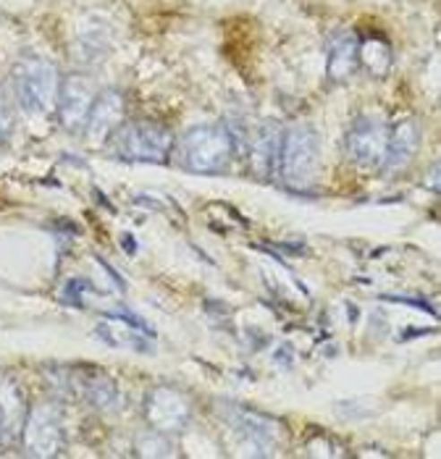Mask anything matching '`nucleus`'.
<instances>
[{"label":"nucleus","instance_id":"obj_1","mask_svg":"<svg viewBox=\"0 0 441 459\" xmlns=\"http://www.w3.org/2000/svg\"><path fill=\"white\" fill-rule=\"evenodd\" d=\"M237 152L234 129L226 124H200L174 142V163L192 174H223Z\"/></svg>","mask_w":441,"mask_h":459},{"label":"nucleus","instance_id":"obj_2","mask_svg":"<svg viewBox=\"0 0 441 459\" xmlns=\"http://www.w3.org/2000/svg\"><path fill=\"white\" fill-rule=\"evenodd\" d=\"M106 150L110 158L124 163H169L174 152V134L166 124L152 118L124 121L108 140Z\"/></svg>","mask_w":441,"mask_h":459},{"label":"nucleus","instance_id":"obj_3","mask_svg":"<svg viewBox=\"0 0 441 459\" xmlns=\"http://www.w3.org/2000/svg\"><path fill=\"white\" fill-rule=\"evenodd\" d=\"M11 84H13L16 100L22 103V108L35 116L50 113L58 103V87H61L58 69H56V64H50L48 58H42L37 53H24L13 64Z\"/></svg>","mask_w":441,"mask_h":459},{"label":"nucleus","instance_id":"obj_4","mask_svg":"<svg viewBox=\"0 0 441 459\" xmlns=\"http://www.w3.org/2000/svg\"><path fill=\"white\" fill-rule=\"evenodd\" d=\"M318 155H321V140L318 132L310 124L290 126L281 132V147H279V177L292 189H305L316 181L318 174Z\"/></svg>","mask_w":441,"mask_h":459},{"label":"nucleus","instance_id":"obj_5","mask_svg":"<svg viewBox=\"0 0 441 459\" xmlns=\"http://www.w3.org/2000/svg\"><path fill=\"white\" fill-rule=\"evenodd\" d=\"M22 449L30 457H56L64 446V415L56 402H35L22 425Z\"/></svg>","mask_w":441,"mask_h":459},{"label":"nucleus","instance_id":"obj_6","mask_svg":"<svg viewBox=\"0 0 441 459\" xmlns=\"http://www.w3.org/2000/svg\"><path fill=\"white\" fill-rule=\"evenodd\" d=\"M95 82L90 74H82V71H74L66 74L61 79V87H58V124L64 132L69 134H82L84 132V124L90 118V110L95 106Z\"/></svg>","mask_w":441,"mask_h":459},{"label":"nucleus","instance_id":"obj_7","mask_svg":"<svg viewBox=\"0 0 441 459\" xmlns=\"http://www.w3.org/2000/svg\"><path fill=\"white\" fill-rule=\"evenodd\" d=\"M389 144V126L381 116H358L344 134V152L355 166L378 169Z\"/></svg>","mask_w":441,"mask_h":459},{"label":"nucleus","instance_id":"obj_8","mask_svg":"<svg viewBox=\"0 0 441 459\" xmlns=\"http://www.w3.org/2000/svg\"><path fill=\"white\" fill-rule=\"evenodd\" d=\"M145 420L160 436H177L186 430L192 420V407L186 394L166 384L155 386L145 399Z\"/></svg>","mask_w":441,"mask_h":459},{"label":"nucleus","instance_id":"obj_9","mask_svg":"<svg viewBox=\"0 0 441 459\" xmlns=\"http://www.w3.org/2000/svg\"><path fill=\"white\" fill-rule=\"evenodd\" d=\"M106 323L98 325V336L121 350H134V352H152V331L145 320H140L129 310H108L103 313Z\"/></svg>","mask_w":441,"mask_h":459},{"label":"nucleus","instance_id":"obj_10","mask_svg":"<svg viewBox=\"0 0 441 459\" xmlns=\"http://www.w3.org/2000/svg\"><path fill=\"white\" fill-rule=\"evenodd\" d=\"M124 106H126V98L121 90L110 87L106 92H100L95 98V106L90 110V118L84 124V132L87 140L92 142H106L124 124Z\"/></svg>","mask_w":441,"mask_h":459},{"label":"nucleus","instance_id":"obj_11","mask_svg":"<svg viewBox=\"0 0 441 459\" xmlns=\"http://www.w3.org/2000/svg\"><path fill=\"white\" fill-rule=\"evenodd\" d=\"M420 147V129L415 118H404L400 124H394L389 129V144H386V155L381 169H386L389 174H400L410 166V160L415 158Z\"/></svg>","mask_w":441,"mask_h":459},{"label":"nucleus","instance_id":"obj_12","mask_svg":"<svg viewBox=\"0 0 441 459\" xmlns=\"http://www.w3.org/2000/svg\"><path fill=\"white\" fill-rule=\"evenodd\" d=\"M279 147H281V126L276 121H265L257 126L250 144V171L257 178H268L279 166Z\"/></svg>","mask_w":441,"mask_h":459},{"label":"nucleus","instance_id":"obj_13","mask_svg":"<svg viewBox=\"0 0 441 459\" xmlns=\"http://www.w3.org/2000/svg\"><path fill=\"white\" fill-rule=\"evenodd\" d=\"M229 423L234 425L250 444H276L279 423L263 412L247 407H229Z\"/></svg>","mask_w":441,"mask_h":459},{"label":"nucleus","instance_id":"obj_14","mask_svg":"<svg viewBox=\"0 0 441 459\" xmlns=\"http://www.w3.org/2000/svg\"><path fill=\"white\" fill-rule=\"evenodd\" d=\"M22 391L13 381L0 378V441H11L13 436L22 433L24 425V402Z\"/></svg>","mask_w":441,"mask_h":459},{"label":"nucleus","instance_id":"obj_15","mask_svg":"<svg viewBox=\"0 0 441 459\" xmlns=\"http://www.w3.org/2000/svg\"><path fill=\"white\" fill-rule=\"evenodd\" d=\"M392 61H394V53L384 37H358V69H366L370 76H386L392 69Z\"/></svg>","mask_w":441,"mask_h":459},{"label":"nucleus","instance_id":"obj_16","mask_svg":"<svg viewBox=\"0 0 441 459\" xmlns=\"http://www.w3.org/2000/svg\"><path fill=\"white\" fill-rule=\"evenodd\" d=\"M358 71V37L336 35L329 48V79L347 82Z\"/></svg>","mask_w":441,"mask_h":459},{"label":"nucleus","instance_id":"obj_17","mask_svg":"<svg viewBox=\"0 0 441 459\" xmlns=\"http://www.w3.org/2000/svg\"><path fill=\"white\" fill-rule=\"evenodd\" d=\"M103 294L92 286L90 281H82V279H74V281L66 283L64 289V299L69 305H76V307H90L92 299H100Z\"/></svg>","mask_w":441,"mask_h":459},{"label":"nucleus","instance_id":"obj_18","mask_svg":"<svg viewBox=\"0 0 441 459\" xmlns=\"http://www.w3.org/2000/svg\"><path fill=\"white\" fill-rule=\"evenodd\" d=\"M13 132V110L8 106V98L0 87V142H5Z\"/></svg>","mask_w":441,"mask_h":459}]
</instances>
